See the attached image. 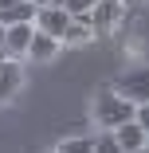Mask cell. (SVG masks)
<instances>
[{
  "label": "cell",
  "instance_id": "277c9868",
  "mask_svg": "<svg viewBox=\"0 0 149 153\" xmlns=\"http://www.w3.org/2000/svg\"><path fill=\"white\" fill-rule=\"evenodd\" d=\"M20 86H24V59L4 55V59H0V106L12 102L20 94Z\"/></svg>",
  "mask_w": 149,
  "mask_h": 153
},
{
  "label": "cell",
  "instance_id": "9a60e30c",
  "mask_svg": "<svg viewBox=\"0 0 149 153\" xmlns=\"http://www.w3.org/2000/svg\"><path fill=\"white\" fill-rule=\"evenodd\" d=\"M36 4H63V0H36Z\"/></svg>",
  "mask_w": 149,
  "mask_h": 153
},
{
  "label": "cell",
  "instance_id": "8992f818",
  "mask_svg": "<svg viewBox=\"0 0 149 153\" xmlns=\"http://www.w3.org/2000/svg\"><path fill=\"white\" fill-rule=\"evenodd\" d=\"M94 36H98V32H94L90 16L79 12V16H71V20H67V27H63V36H59V43H63V47H86Z\"/></svg>",
  "mask_w": 149,
  "mask_h": 153
},
{
  "label": "cell",
  "instance_id": "8fae6325",
  "mask_svg": "<svg viewBox=\"0 0 149 153\" xmlns=\"http://www.w3.org/2000/svg\"><path fill=\"white\" fill-rule=\"evenodd\" d=\"M94 149V137H82V134H75V137H63L55 145V153H90Z\"/></svg>",
  "mask_w": 149,
  "mask_h": 153
},
{
  "label": "cell",
  "instance_id": "5bb4252c",
  "mask_svg": "<svg viewBox=\"0 0 149 153\" xmlns=\"http://www.w3.org/2000/svg\"><path fill=\"white\" fill-rule=\"evenodd\" d=\"M8 51H4V24H0V59H4Z\"/></svg>",
  "mask_w": 149,
  "mask_h": 153
},
{
  "label": "cell",
  "instance_id": "52a82bcc",
  "mask_svg": "<svg viewBox=\"0 0 149 153\" xmlns=\"http://www.w3.org/2000/svg\"><path fill=\"white\" fill-rule=\"evenodd\" d=\"M32 32H36V24H32V20H16V24H4V51H8L12 59H24V51H27V39H32Z\"/></svg>",
  "mask_w": 149,
  "mask_h": 153
},
{
  "label": "cell",
  "instance_id": "7a4b0ae2",
  "mask_svg": "<svg viewBox=\"0 0 149 153\" xmlns=\"http://www.w3.org/2000/svg\"><path fill=\"white\" fill-rule=\"evenodd\" d=\"M114 90H118V94H126L133 106H137V102H149V67H141V63L126 67L122 75L114 79Z\"/></svg>",
  "mask_w": 149,
  "mask_h": 153
},
{
  "label": "cell",
  "instance_id": "9c48e42d",
  "mask_svg": "<svg viewBox=\"0 0 149 153\" xmlns=\"http://www.w3.org/2000/svg\"><path fill=\"white\" fill-rule=\"evenodd\" d=\"M114 141H118V149H122V153H133V149H141L145 130L137 126V118H126L122 126H114Z\"/></svg>",
  "mask_w": 149,
  "mask_h": 153
},
{
  "label": "cell",
  "instance_id": "ac0fdd59",
  "mask_svg": "<svg viewBox=\"0 0 149 153\" xmlns=\"http://www.w3.org/2000/svg\"><path fill=\"white\" fill-rule=\"evenodd\" d=\"M0 4H4V0H0Z\"/></svg>",
  "mask_w": 149,
  "mask_h": 153
},
{
  "label": "cell",
  "instance_id": "7c38bea8",
  "mask_svg": "<svg viewBox=\"0 0 149 153\" xmlns=\"http://www.w3.org/2000/svg\"><path fill=\"white\" fill-rule=\"evenodd\" d=\"M133 118H137V126L149 134V102H137V106H133Z\"/></svg>",
  "mask_w": 149,
  "mask_h": 153
},
{
  "label": "cell",
  "instance_id": "2e32d148",
  "mask_svg": "<svg viewBox=\"0 0 149 153\" xmlns=\"http://www.w3.org/2000/svg\"><path fill=\"white\" fill-rule=\"evenodd\" d=\"M122 4H126V8H133V4H141V0H122Z\"/></svg>",
  "mask_w": 149,
  "mask_h": 153
},
{
  "label": "cell",
  "instance_id": "4fadbf2b",
  "mask_svg": "<svg viewBox=\"0 0 149 153\" xmlns=\"http://www.w3.org/2000/svg\"><path fill=\"white\" fill-rule=\"evenodd\" d=\"M90 4H94V0H63V8H67L71 16H79V12H90Z\"/></svg>",
  "mask_w": 149,
  "mask_h": 153
},
{
  "label": "cell",
  "instance_id": "6da1fadb",
  "mask_svg": "<svg viewBox=\"0 0 149 153\" xmlns=\"http://www.w3.org/2000/svg\"><path fill=\"white\" fill-rule=\"evenodd\" d=\"M90 118H94L98 130H114V126H122L126 118H133V102L126 94H118L114 86H98L94 98H90Z\"/></svg>",
  "mask_w": 149,
  "mask_h": 153
},
{
  "label": "cell",
  "instance_id": "ba28073f",
  "mask_svg": "<svg viewBox=\"0 0 149 153\" xmlns=\"http://www.w3.org/2000/svg\"><path fill=\"white\" fill-rule=\"evenodd\" d=\"M59 51H63V43H59L55 36H47V32H32V39H27V51H24V59H36V63H47V59H55Z\"/></svg>",
  "mask_w": 149,
  "mask_h": 153
},
{
  "label": "cell",
  "instance_id": "30bf717a",
  "mask_svg": "<svg viewBox=\"0 0 149 153\" xmlns=\"http://www.w3.org/2000/svg\"><path fill=\"white\" fill-rule=\"evenodd\" d=\"M32 16H36V0H4V4H0V24L32 20Z\"/></svg>",
  "mask_w": 149,
  "mask_h": 153
},
{
  "label": "cell",
  "instance_id": "3957f363",
  "mask_svg": "<svg viewBox=\"0 0 149 153\" xmlns=\"http://www.w3.org/2000/svg\"><path fill=\"white\" fill-rule=\"evenodd\" d=\"M86 16H90L94 32H114V27H122V20H126V4L122 0H94Z\"/></svg>",
  "mask_w": 149,
  "mask_h": 153
},
{
  "label": "cell",
  "instance_id": "5b68a950",
  "mask_svg": "<svg viewBox=\"0 0 149 153\" xmlns=\"http://www.w3.org/2000/svg\"><path fill=\"white\" fill-rule=\"evenodd\" d=\"M67 20H71V12L63 8V4H36V16H32V24L39 27V32H47V36H63V27H67Z\"/></svg>",
  "mask_w": 149,
  "mask_h": 153
},
{
  "label": "cell",
  "instance_id": "e0dca14e",
  "mask_svg": "<svg viewBox=\"0 0 149 153\" xmlns=\"http://www.w3.org/2000/svg\"><path fill=\"white\" fill-rule=\"evenodd\" d=\"M141 149H149V134H145V141H141Z\"/></svg>",
  "mask_w": 149,
  "mask_h": 153
}]
</instances>
